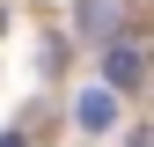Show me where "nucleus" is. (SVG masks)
Here are the masks:
<instances>
[{"label":"nucleus","instance_id":"f257e3e1","mask_svg":"<svg viewBox=\"0 0 154 147\" xmlns=\"http://www.w3.org/2000/svg\"><path fill=\"white\" fill-rule=\"evenodd\" d=\"M73 22H81L88 44H125V0H73Z\"/></svg>","mask_w":154,"mask_h":147},{"label":"nucleus","instance_id":"f03ea898","mask_svg":"<svg viewBox=\"0 0 154 147\" xmlns=\"http://www.w3.org/2000/svg\"><path fill=\"white\" fill-rule=\"evenodd\" d=\"M73 125H81V133H110V125H118V96H110V88H88V96L73 103Z\"/></svg>","mask_w":154,"mask_h":147},{"label":"nucleus","instance_id":"20e7f679","mask_svg":"<svg viewBox=\"0 0 154 147\" xmlns=\"http://www.w3.org/2000/svg\"><path fill=\"white\" fill-rule=\"evenodd\" d=\"M0 147H22V133H0Z\"/></svg>","mask_w":154,"mask_h":147},{"label":"nucleus","instance_id":"7ed1b4c3","mask_svg":"<svg viewBox=\"0 0 154 147\" xmlns=\"http://www.w3.org/2000/svg\"><path fill=\"white\" fill-rule=\"evenodd\" d=\"M103 74H110V88H140V81H147V52L110 44V52H103Z\"/></svg>","mask_w":154,"mask_h":147}]
</instances>
